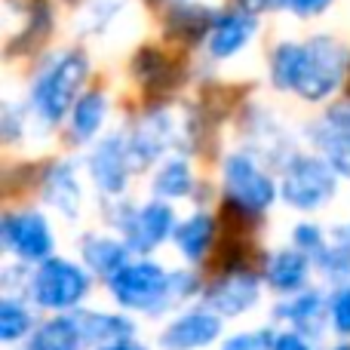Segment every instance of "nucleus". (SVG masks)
<instances>
[{
  "instance_id": "nucleus-15",
  "label": "nucleus",
  "mask_w": 350,
  "mask_h": 350,
  "mask_svg": "<svg viewBox=\"0 0 350 350\" xmlns=\"http://www.w3.org/2000/svg\"><path fill=\"white\" fill-rule=\"evenodd\" d=\"M221 335V317L215 310H187L160 335L163 350H200Z\"/></svg>"
},
{
  "instance_id": "nucleus-37",
  "label": "nucleus",
  "mask_w": 350,
  "mask_h": 350,
  "mask_svg": "<svg viewBox=\"0 0 350 350\" xmlns=\"http://www.w3.org/2000/svg\"><path fill=\"white\" fill-rule=\"evenodd\" d=\"M98 350H148L145 345H139V341L126 338V341H117V345H108V347H98Z\"/></svg>"
},
{
  "instance_id": "nucleus-40",
  "label": "nucleus",
  "mask_w": 350,
  "mask_h": 350,
  "mask_svg": "<svg viewBox=\"0 0 350 350\" xmlns=\"http://www.w3.org/2000/svg\"><path fill=\"white\" fill-rule=\"evenodd\" d=\"M335 350H350V345H341V347H335Z\"/></svg>"
},
{
  "instance_id": "nucleus-30",
  "label": "nucleus",
  "mask_w": 350,
  "mask_h": 350,
  "mask_svg": "<svg viewBox=\"0 0 350 350\" xmlns=\"http://www.w3.org/2000/svg\"><path fill=\"white\" fill-rule=\"evenodd\" d=\"M292 246L317 258V255H320L323 249L329 246V243H326V237H323V228H320V224L301 221V224H295V228H292Z\"/></svg>"
},
{
  "instance_id": "nucleus-20",
  "label": "nucleus",
  "mask_w": 350,
  "mask_h": 350,
  "mask_svg": "<svg viewBox=\"0 0 350 350\" xmlns=\"http://www.w3.org/2000/svg\"><path fill=\"white\" fill-rule=\"evenodd\" d=\"M129 252L133 249L126 246V240H114V237L90 234L80 243V255H83L86 267L105 280H111L114 273H120L129 265Z\"/></svg>"
},
{
  "instance_id": "nucleus-41",
  "label": "nucleus",
  "mask_w": 350,
  "mask_h": 350,
  "mask_svg": "<svg viewBox=\"0 0 350 350\" xmlns=\"http://www.w3.org/2000/svg\"><path fill=\"white\" fill-rule=\"evenodd\" d=\"M65 3H74V0H65Z\"/></svg>"
},
{
  "instance_id": "nucleus-19",
  "label": "nucleus",
  "mask_w": 350,
  "mask_h": 350,
  "mask_svg": "<svg viewBox=\"0 0 350 350\" xmlns=\"http://www.w3.org/2000/svg\"><path fill=\"white\" fill-rule=\"evenodd\" d=\"M304 40H280L273 43L271 55H267V80L277 92H289L295 96L298 83L304 74Z\"/></svg>"
},
{
  "instance_id": "nucleus-4",
  "label": "nucleus",
  "mask_w": 350,
  "mask_h": 350,
  "mask_svg": "<svg viewBox=\"0 0 350 350\" xmlns=\"http://www.w3.org/2000/svg\"><path fill=\"white\" fill-rule=\"evenodd\" d=\"M338 191V172L329 166L320 154H301L298 151L280 175V197L286 206L298 212H317L329 203Z\"/></svg>"
},
{
  "instance_id": "nucleus-12",
  "label": "nucleus",
  "mask_w": 350,
  "mask_h": 350,
  "mask_svg": "<svg viewBox=\"0 0 350 350\" xmlns=\"http://www.w3.org/2000/svg\"><path fill=\"white\" fill-rule=\"evenodd\" d=\"M255 34H258V16H249L237 6L218 10L209 40H206V53L212 62H230L255 40Z\"/></svg>"
},
{
  "instance_id": "nucleus-13",
  "label": "nucleus",
  "mask_w": 350,
  "mask_h": 350,
  "mask_svg": "<svg viewBox=\"0 0 350 350\" xmlns=\"http://www.w3.org/2000/svg\"><path fill=\"white\" fill-rule=\"evenodd\" d=\"M215 16L218 12L212 10V6L206 3H193V0H187V3L181 6H172V10H166V18H163V37L166 43L175 49H193L206 40H209V31L212 25H215Z\"/></svg>"
},
{
  "instance_id": "nucleus-1",
  "label": "nucleus",
  "mask_w": 350,
  "mask_h": 350,
  "mask_svg": "<svg viewBox=\"0 0 350 350\" xmlns=\"http://www.w3.org/2000/svg\"><path fill=\"white\" fill-rule=\"evenodd\" d=\"M92 74L90 55L80 46L55 49L43 59L28 86V111L37 126L55 129L68 120L77 98L86 92V80Z\"/></svg>"
},
{
  "instance_id": "nucleus-32",
  "label": "nucleus",
  "mask_w": 350,
  "mask_h": 350,
  "mask_svg": "<svg viewBox=\"0 0 350 350\" xmlns=\"http://www.w3.org/2000/svg\"><path fill=\"white\" fill-rule=\"evenodd\" d=\"M329 317H332L335 332L350 335V283H345L329 301Z\"/></svg>"
},
{
  "instance_id": "nucleus-25",
  "label": "nucleus",
  "mask_w": 350,
  "mask_h": 350,
  "mask_svg": "<svg viewBox=\"0 0 350 350\" xmlns=\"http://www.w3.org/2000/svg\"><path fill=\"white\" fill-rule=\"evenodd\" d=\"M304 135H308V142L314 145V151L329 160V166L338 172V178H350V135H341V133H335V129H329L320 117H314V120L304 126Z\"/></svg>"
},
{
  "instance_id": "nucleus-3",
  "label": "nucleus",
  "mask_w": 350,
  "mask_h": 350,
  "mask_svg": "<svg viewBox=\"0 0 350 350\" xmlns=\"http://www.w3.org/2000/svg\"><path fill=\"white\" fill-rule=\"evenodd\" d=\"M221 191L224 200L249 215H265L280 197V185L249 151H230L221 160Z\"/></svg>"
},
{
  "instance_id": "nucleus-27",
  "label": "nucleus",
  "mask_w": 350,
  "mask_h": 350,
  "mask_svg": "<svg viewBox=\"0 0 350 350\" xmlns=\"http://www.w3.org/2000/svg\"><path fill=\"white\" fill-rule=\"evenodd\" d=\"M277 317L289 320L292 326H298V329L317 326V323L323 320V298H320V292H301V295H295L292 301L280 304Z\"/></svg>"
},
{
  "instance_id": "nucleus-18",
  "label": "nucleus",
  "mask_w": 350,
  "mask_h": 350,
  "mask_svg": "<svg viewBox=\"0 0 350 350\" xmlns=\"http://www.w3.org/2000/svg\"><path fill=\"white\" fill-rule=\"evenodd\" d=\"M53 3L49 0H31L28 6H25L22 12V28H18V34L10 37V43H6V55H16V53H37V49H43V43L49 40V34H53Z\"/></svg>"
},
{
  "instance_id": "nucleus-8",
  "label": "nucleus",
  "mask_w": 350,
  "mask_h": 350,
  "mask_svg": "<svg viewBox=\"0 0 350 350\" xmlns=\"http://www.w3.org/2000/svg\"><path fill=\"white\" fill-rule=\"evenodd\" d=\"M175 133H178V126H175V117L166 111V105L142 111V117H135L123 133L135 172L163 163L170 157V148L175 145Z\"/></svg>"
},
{
  "instance_id": "nucleus-6",
  "label": "nucleus",
  "mask_w": 350,
  "mask_h": 350,
  "mask_svg": "<svg viewBox=\"0 0 350 350\" xmlns=\"http://www.w3.org/2000/svg\"><path fill=\"white\" fill-rule=\"evenodd\" d=\"M129 74L145 96V108H163V98L178 92L181 80H185L178 59L160 43H145L135 49L133 62H129Z\"/></svg>"
},
{
  "instance_id": "nucleus-33",
  "label": "nucleus",
  "mask_w": 350,
  "mask_h": 350,
  "mask_svg": "<svg viewBox=\"0 0 350 350\" xmlns=\"http://www.w3.org/2000/svg\"><path fill=\"white\" fill-rule=\"evenodd\" d=\"M320 120L335 133L350 135V96H341L338 102H329V108L320 114Z\"/></svg>"
},
{
  "instance_id": "nucleus-11",
  "label": "nucleus",
  "mask_w": 350,
  "mask_h": 350,
  "mask_svg": "<svg viewBox=\"0 0 350 350\" xmlns=\"http://www.w3.org/2000/svg\"><path fill=\"white\" fill-rule=\"evenodd\" d=\"M86 170H90V178L96 181V187L105 197H123V191H126L129 178L135 172L123 133H111L105 139H98L92 145L90 157H86Z\"/></svg>"
},
{
  "instance_id": "nucleus-17",
  "label": "nucleus",
  "mask_w": 350,
  "mask_h": 350,
  "mask_svg": "<svg viewBox=\"0 0 350 350\" xmlns=\"http://www.w3.org/2000/svg\"><path fill=\"white\" fill-rule=\"evenodd\" d=\"M40 185H43V200L53 209H59L62 215L74 218L80 212V181L71 160H53L43 170Z\"/></svg>"
},
{
  "instance_id": "nucleus-28",
  "label": "nucleus",
  "mask_w": 350,
  "mask_h": 350,
  "mask_svg": "<svg viewBox=\"0 0 350 350\" xmlns=\"http://www.w3.org/2000/svg\"><path fill=\"white\" fill-rule=\"evenodd\" d=\"M28 332H31V314L16 298H3V301H0V338L18 341Z\"/></svg>"
},
{
  "instance_id": "nucleus-5",
  "label": "nucleus",
  "mask_w": 350,
  "mask_h": 350,
  "mask_svg": "<svg viewBox=\"0 0 350 350\" xmlns=\"http://www.w3.org/2000/svg\"><path fill=\"white\" fill-rule=\"evenodd\" d=\"M111 295L126 310H163L172 304V273H166L157 261H129L120 273L108 280Z\"/></svg>"
},
{
  "instance_id": "nucleus-10",
  "label": "nucleus",
  "mask_w": 350,
  "mask_h": 350,
  "mask_svg": "<svg viewBox=\"0 0 350 350\" xmlns=\"http://www.w3.org/2000/svg\"><path fill=\"white\" fill-rule=\"evenodd\" d=\"M175 228H178V221H175V212L166 200H148V203L135 206L120 224L126 246L139 255H148L157 246H163L170 237H175Z\"/></svg>"
},
{
  "instance_id": "nucleus-39",
  "label": "nucleus",
  "mask_w": 350,
  "mask_h": 350,
  "mask_svg": "<svg viewBox=\"0 0 350 350\" xmlns=\"http://www.w3.org/2000/svg\"><path fill=\"white\" fill-rule=\"evenodd\" d=\"M151 3L163 6V10H172V6H181V3H187V0H151Z\"/></svg>"
},
{
  "instance_id": "nucleus-9",
  "label": "nucleus",
  "mask_w": 350,
  "mask_h": 350,
  "mask_svg": "<svg viewBox=\"0 0 350 350\" xmlns=\"http://www.w3.org/2000/svg\"><path fill=\"white\" fill-rule=\"evenodd\" d=\"M0 240H3L6 252H12L22 261L43 265L46 258H53V228H49L46 215L37 209L6 212L3 221H0Z\"/></svg>"
},
{
  "instance_id": "nucleus-29",
  "label": "nucleus",
  "mask_w": 350,
  "mask_h": 350,
  "mask_svg": "<svg viewBox=\"0 0 350 350\" xmlns=\"http://www.w3.org/2000/svg\"><path fill=\"white\" fill-rule=\"evenodd\" d=\"M317 265L323 267V271L329 273V277H341L347 280L350 277V249L345 246V243H329L326 249H323L320 255H317Z\"/></svg>"
},
{
  "instance_id": "nucleus-21",
  "label": "nucleus",
  "mask_w": 350,
  "mask_h": 350,
  "mask_svg": "<svg viewBox=\"0 0 350 350\" xmlns=\"http://www.w3.org/2000/svg\"><path fill=\"white\" fill-rule=\"evenodd\" d=\"M308 273H310V255L295 246L273 252L265 267L267 286L277 292H298L308 283Z\"/></svg>"
},
{
  "instance_id": "nucleus-34",
  "label": "nucleus",
  "mask_w": 350,
  "mask_h": 350,
  "mask_svg": "<svg viewBox=\"0 0 350 350\" xmlns=\"http://www.w3.org/2000/svg\"><path fill=\"white\" fill-rule=\"evenodd\" d=\"M335 0H273V10H289L298 18H314L332 6Z\"/></svg>"
},
{
  "instance_id": "nucleus-24",
  "label": "nucleus",
  "mask_w": 350,
  "mask_h": 350,
  "mask_svg": "<svg viewBox=\"0 0 350 350\" xmlns=\"http://www.w3.org/2000/svg\"><path fill=\"white\" fill-rule=\"evenodd\" d=\"M215 218L209 215V212H193V215H187L185 221H178V228H175V246H178V252L185 255L187 261H203L206 252L212 249V243H215Z\"/></svg>"
},
{
  "instance_id": "nucleus-38",
  "label": "nucleus",
  "mask_w": 350,
  "mask_h": 350,
  "mask_svg": "<svg viewBox=\"0 0 350 350\" xmlns=\"http://www.w3.org/2000/svg\"><path fill=\"white\" fill-rule=\"evenodd\" d=\"M338 243H345V246L350 249V224H345V228H338Z\"/></svg>"
},
{
  "instance_id": "nucleus-7",
  "label": "nucleus",
  "mask_w": 350,
  "mask_h": 350,
  "mask_svg": "<svg viewBox=\"0 0 350 350\" xmlns=\"http://www.w3.org/2000/svg\"><path fill=\"white\" fill-rule=\"evenodd\" d=\"M31 292L40 308L71 310L90 292V273L68 258H46L31 280Z\"/></svg>"
},
{
  "instance_id": "nucleus-23",
  "label": "nucleus",
  "mask_w": 350,
  "mask_h": 350,
  "mask_svg": "<svg viewBox=\"0 0 350 350\" xmlns=\"http://www.w3.org/2000/svg\"><path fill=\"white\" fill-rule=\"evenodd\" d=\"M193 170H191V160L181 157V154H170L163 163H157L154 170V178H151V191H154V200H181V197H191L193 193Z\"/></svg>"
},
{
  "instance_id": "nucleus-22",
  "label": "nucleus",
  "mask_w": 350,
  "mask_h": 350,
  "mask_svg": "<svg viewBox=\"0 0 350 350\" xmlns=\"http://www.w3.org/2000/svg\"><path fill=\"white\" fill-rule=\"evenodd\" d=\"M74 323L80 329V338L86 345H96V350L133 338V329H135L120 314H92V310H74Z\"/></svg>"
},
{
  "instance_id": "nucleus-26",
  "label": "nucleus",
  "mask_w": 350,
  "mask_h": 350,
  "mask_svg": "<svg viewBox=\"0 0 350 350\" xmlns=\"http://www.w3.org/2000/svg\"><path fill=\"white\" fill-rule=\"evenodd\" d=\"M80 329L74 317H55L43 323L31 338V350H77L80 347Z\"/></svg>"
},
{
  "instance_id": "nucleus-36",
  "label": "nucleus",
  "mask_w": 350,
  "mask_h": 350,
  "mask_svg": "<svg viewBox=\"0 0 350 350\" xmlns=\"http://www.w3.org/2000/svg\"><path fill=\"white\" fill-rule=\"evenodd\" d=\"M234 6L249 12V16H261V12L273 10V0H234Z\"/></svg>"
},
{
  "instance_id": "nucleus-35",
  "label": "nucleus",
  "mask_w": 350,
  "mask_h": 350,
  "mask_svg": "<svg viewBox=\"0 0 350 350\" xmlns=\"http://www.w3.org/2000/svg\"><path fill=\"white\" fill-rule=\"evenodd\" d=\"M273 350H314V347H310L298 332H286V335H277Z\"/></svg>"
},
{
  "instance_id": "nucleus-31",
  "label": "nucleus",
  "mask_w": 350,
  "mask_h": 350,
  "mask_svg": "<svg viewBox=\"0 0 350 350\" xmlns=\"http://www.w3.org/2000/svg\"><path fill=\"white\" fill-rule=\"evenodd\" d=\"M277 335L271 329H258V332H246V335H234L224 341L221 350H273Z\"/></svg>"
},
{
  "instance_id": "nucleus-14",
  "label": "nucleus",
  "mask_w": 350,
  "mask_h": 350,
  "mask_svg": "<svg viewBox=\"0 0 350 350\" xmlns=\"http://www.w3.org/2000/svg\"><path fill=\"white\" fill-rule=\"evenodd\" d=\"M108 114H111V96L108 90L102 86H92L86 90L83 96L77 98V105L71 108L65 120V133H68V142L71 145H92L98 139V133L105 129L108 123Z\"/></svg>"
},
{
  "instance_id": "nucleus-2",
  "label": "nucleus",
  "mask_w": 350,
  "mask_h": 350,
  "mask_svg": "<svg viewBox=\"0 0 350 350\" xmlns=\"http://www.w3.org/2000/svg\"><path fill=\"white\" fill-rule=\"evenodd\" d=\"M304 74L295 90V98L308 105L332 102L347 86L350 77V46L332 34H317L304 40Z\"/></svg>"
},
{
  "instance_id": "nucleus-16",
  "label": "nucleus",
  "mask_w": 350,
  "mask_h": 350,
  "mask_svg": "<svg viewBox=\"0 0 350 350\" xmlns=\"http://www.w3.org/2000/svg\"><path fill=\"white\" fill-rule=\"evenodd\" d=\"M258 301V280L249 271H230L228 277L215 280L206 292V304L218 317H240Z\"/></svg>"
}]
</instances>
